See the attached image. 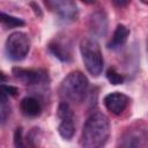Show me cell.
<instances>
[{"mask_svg": "<svg viewBox=\"0 0 148 148\" xmlns=\"http://www.w3.org/2000/svg\"><path fill=\"white\" fill-rule=\"evenodd\" d=\"M111 133L109 118L102 112H94L88 117L84 123L80 145L87 148L103 147Z\"/></svg>", "mask_w": 148, "mask_h": 148, "instance_id": "obj_1", "label": "cell"}, {"mask_svg": "<svg viewBox=\"0 0 148 148\" xmlns=\"http://www.w3.org/2000/svg\"><path fill=\"white\" fill-rule=\"evenodd\" d=\"M89 81L86 75L79 71L71 72L65 76L59 87L60 97L67 103H81L88 91Z\"/></svg>", "mask_w": 148, "mask_h": 148, "instance_id": "obj_2", "label": "cell"}, {"mask_svg": "<svg viewBox=\"0 0 148 148\" xmlns=\"http://www.w3.org/2000/svg\"><path fill=\"white\" fill-rule=\"evenodd\" d=\"M80 52L88 73L92 76H99L104 67V59L98 42L92 37L83 38L80 43Z\"/></svg>", "mask_w": 148, "mask_h": 148, "instance_id": "obj_3", "label": "cell"}, {"mask_svg": "<svg viewBox=\"0 0 148 148\" xmlns=\"http://www.w3.org/2000/svg\"><path fill=\"white\" fill-rule=\"evenodd\" d=\"M30 37L23 31L12 32L5 43V53L13 61L23 60L30 51Z\"/></svg>", "mask_w": 148, "mask_h": 148, "instance_id": "obj_4", "label": "cell"}, {"mask_svg": "<svg viewBox=\"0 0 148 148\" xmlns=\"http://www.w3.org/2000/svg\"><path fill=\"white\" fill-rule=\"evenodd\" d=\"M44 2L62 21L72 22L77 18L79 8L74 0H44Z\"/></svg>", "mask_w": 148, "mask_h": 148, "instance_id": "obj_5", "label": "cell"}, {"mask_svg": "<svg viewBox=\"0 0 148 148\" xmlns=\"http://www.w3.org/2000/svg\"><path fill=\"white\" fill-rule=\"evenodd\" d=\"M148 139L147 126L143 123L134 125L123 134L119 140V146L121 147H146Z\"/></svg>", "mask_w": 148, "mask_h": 148, "instance_id": "obj_6", "label": "cell"}, {"mask_svg": "<svg viewBox=\"0 0 148 148\" xmlns=\"http://www.w3.org/2000/svg\"><path fill=\"white\" fill-rule=\"evenodd\" d=\"M13 75L16 80L25 86H38L49 81L47 72L40 68H22L14 67Z\"/></svg>", "mask_w": 148, "mask_h": 148, "instance_id": "obj_7", "label": "cell"}, {"mask_svg": "<svg viewBox=\"0 0 148 148\" xmlns=\"http://www.w3.org/2000/svg\"><path fill=\"white\" fill-rule=\"evenodd\" d=\"M49 52L62 62L72 61V43L66 37H56L47 45Z\"/></svg>", "mask_w": 148, "mask_h": 148, "instance_id": "obj_8", "label": "cell"}, {"mask_svg": "<svg viewBox=\"0 0 148 148\" xmlns=\"http://www.w3.org/2000/svg\"><path fill=\"white\" fill-rule=\"evenodd\" d=\"M130 102H131V98L127 95L119 92V91L110 92L103 99V103L105 108L108 109V111H110L111 113L116 116L121 114L127 109Z\"/></svg>", "mask_w": 148, "mask_h": 148, "instance_id": "obj_9", "label": "cell"}, {"mask_svg": "<svg viewBox=\"0 0 148 148\" xmlns=\"http://www.w3.org/2000/svg\"><path fill=\"white\" fill-rule=\"evenodd\" d=\"M109 21L108 15L104 10L94 12L88 18V30L94 37H104L108 32Z\"/></svg>", "mask_w": 148, "mask_h": 148, "instance_id": "obj_10", "label": "cell"}, {"mask_svg": "<svg viewBox=\"0 0 148 148\" xmlns=\"http://www.w3.org/2000/svg\"><path fill=\"white\" fill-rule=\"evenodd\" d=\"M20 109L25 117H30V118L38 117L42 113L40 102L32 96H27V97L22 98V101L20 103Z\"/></svg>", "mask_w": 148, "mask_h": 148, "instance_id": "obj_11", "label": "cell"}, {"mask_svg": "<svg viewBox=\"0 0 148 148\" xmlns=\"http://www.w3.org/2000/svg\"><path fill=\"white\" fill-rule=\"evenodd\" d=\"M128 36H130V29L124 24H118L113 31L111 39L108 43V49L117 50L121 47L127 42Z\"/></svg>", "mask_w": 148, "mask_h": 148, "instance_id": "obj_12", "label": "cell"}, {"mask_svg": "<svg viewBox=\"0 0 148 148\" xmlns=\"http://www.w3.org/2000/svg\"><path fill=\"white\" fill-rule=\"evenodd\" d=\"M58 132L60 136L65 140H71L75 134V124L74 118H66L61 119V123L59 124Z\"/></svg>", "mask_w": 148, "mask_h": 148, "instance_id": "obj_13", "label": "cell"}, {"mask_svg": "<svg viewBox=\"0 0 148 148\" xmlns=\"http://www.w3.org/2000/svg\"><path fill=\"white\" fill-rule=\"evenodd\" d=\"M8 95L5 94L2 90H0V121L2 124H5L7 121V119L10 116L12 112V106L8 99Z\"/></svg>", "mask_w": 148, "mask_h": 148, "instance_id": "obj_14", "label": "cell"}, {"mask_svg": "<svg viewBox=\"0 0 148 148\" xmlns=\"http://www.w3.org/2000/svg\"><path fill=\"white\" fill-rule=\"evenodd\" d=\"M0 23H2L6 27H9V28L22 27V25L25 24L23 18H20V17H16V16L2 13V12H0Z\"/></svg>", "mask_w": 148, "mask_h": 148, "instance_id": "obj_15", "label": "cell"}, {"mask_svg": "<svg viewBox=\"0 0 148 148\" xmlns=\"http://www.w3.org/2000/svg\"><path fill=\"white\" fill-rule=\"evenodd\" d=\"M40 138H42V131L39 127H32L29 133L27 134V145L30 146V147H36L39 145V141H40Z\"/></svg>", "mask_w": 148, "mask_h": 148, "instance_id": "obj_16", "label": "cell"}, {"mask_svg": "<svg viewBox=\"0 0 148 148\" xmlns=\"http://www.w3.org/2000/svg\"><path fill=\"white\" fill-rule=\"evenodd\" d=\"M106 79H108V81H109L111 84H114V86L121 84V83L124 82V80H125L124 75L120 74V73H118V72H117L114 68H112V67H110V68L106 71Z\"/></svg>", "mask_w": 148, "mask_h": 148, "instance_id": "obj_17", "label": "cell"}, {"mask_svg": "<svg viewBox=\"0 0 148 148\" xmlns=\"http://www.w3.org/2000/svg\"><path fill=\"white\" fill-rule=\"evenodd\" d=\"M58 116L60 119H66V118H74V113L72 108L67 102H61L58 106Z\"/></svg>", "mask_w": 148, "mask_h": 148, "instance_id": "obj_18", "label": "cell"}, {"mask_svg": "<svg viewBox=\"0 0 148 148\" xmlns=\"http://www.w3.org/2000/svg\"><path fill=\"white\" fill-rule=\"evenodd\" d=\"M14 145L15 147H24L25 143L23 142V138H22V128L17 127L15 133H14Z\"/></svg>", "mask_w": 148, "mask_h": 148, "instance_id": "obj_19", "label": "cell"}, {"mask_svg": "<svg viewBox=\"0 0 148 148\" xmlns=\"http://www.w3.org/2000/svg\"><path fill=\"white\" fill-rule=\"evenodd\" d=\"M0 90H2L8 96H16L18 94V89L16 87L8 86V84H0Z\"/></svg>", "mask_w": 148, "mask_h": 148, "instance_id": "obj_20", "label": "cell"}, {"mask_svg": "<svg viewBox=\"0 0 148 148\" xmlns=\"http://www.w3.org/2000/svg\"><path fill=\"white\" fill-rule=\"evenodd\" d=\"M30 6L34 8V12H35V14H36L37 16H42V10H40L39 6H38L35 1H31V2H30Z\"/></svg>", "mask_w": 148, "mask_h": 148, "instance_id": "obj_21", "label": "cell"}, {"mask_svg": "<svg viewBox=\"0 0 148 148\" xmlns=\"http://www.w3.org/2000/svg\"><path fill=\"white\" fill-rule=\"evenodd\" d=\"M116 5H118V6H120V7H123V6H126L127 3H128V0H112Z\"/></svg>", "mask_w": 148, "mask_h": 148, "instance_id": "obj_22", "label": "cell"}, {"mask_svg": "<svg viewBox=\"0 0 148 148\" xmlns=\"http://www.w3.org/2000/svg\"><path fill=\"white\" fill-rule=\"evenodd\" d=\"M6 80H7V76H6L2 72H0V83H1V82H5Z\"/></svg>", "mask_w": 148, "mask_h": 148, "instance_id": "obj_23", "label": "cell"}, {"mask_svg": "<svg viewBox=\"0 0 148 148\" xmlns=\"http://www.w3.org/2000/svg\"><path fill=\"white\" fill-rule=\"evenodd\" d=\"M83 2H86V3H94L95 2V0H82Z\"/></svg>", "mask_w": 148, "mask_h": 148, "instance_id": "obj_24", "label": "cell"}, {"mask_svg": "<svg viewBox=\"0 0 148 148\" xmlns=\"http://www.w3.org/2000/svg\"><path fill=\"white\" fill-rule=\"evenodd\" d=\"M141 2H143V3H147V0H141Z\"/></svg>", "mask_w": 148, "mask_h": 148, "instance_id": "obj_25", "label": "cell"}]
</instances>
